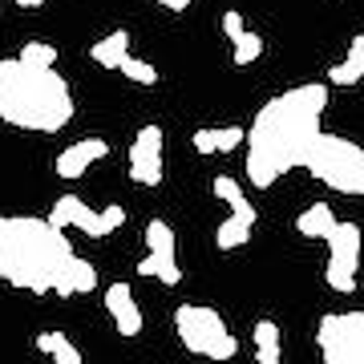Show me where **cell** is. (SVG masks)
<instances>
[{
	"instance_id": "4316f807",
	"label": "cell",
	"mask_w": 364,
	"mask_h": 364,
	"mask_svg": "<svg viewBox=\"0 0 364 364\" xmlns=\"http://www.w3.org/2000/svg\"><path fill=\"white\" fill-rule=\"evenodd\" d=\"M162 9H170V13H186L191 9V0H158Z\"/></svg>"
},
{
	"instance_id": "44dd1931",
	"label": "cell",
	"mask_w": 364,
	"mask_h": 364,
	"mask_svg": "<svg viewBox=\"0 0 364 364\" xmlns=\"http://www.w3.org/2000/svg\"><path fill=\"white\" fill-rule=\"evenodd\" d=\"M247 239H251V223L227 215V219L219 223V231H215V247H219V251H235V247H243Z\"/></svg>"
},
{
	"instance_id": "7a4b0ae2",
	"label": "cell",
	"mask_w": 364,
	"mask_h": 364,
	"mask_svg": "<svg viewBox=\"0 0 364 364\" xmlns=\"http://www.w3.org/2000/svg\"><path fill=\"white\" fill-rule=\"evenodd\" d=\"M77 251L61 227L37 215H0V279L4 284L45 296L57 287L61 267Z\"/></svg>"
},
{
	"instance_id": "cb8c5ba5",
	"label": "cell",
	"mask_w": 364,
	"mask_h": 364,
	"mask_svg": "<svg viewBox=\"0 0 364 364\" xmlns=\"http://www.w3.org/2000/svg\"><path fill=\"white\" fill-rule=\"evenodd\" d=\"M21 61H28V65H57V49L45 45V41H28L21 49Z\"/></svg>"
},
{
	"instance_id": "83f0119b",
	"label": "cell",
	"mask_w": 364,
	"mask_h": 364,
	"mask_svg": "<svg viewBox=\"0 0 364 364\" xmlns=\"http://www.w3.org/2000/svg\"><path fill=\"white\" fill-rule=\"evenodd\" d=\"M16 9H41V4H45V0H13Z\"/></svg>"
},
{
	"instance_id": "4fadbf2b",
	"label": "cell",
	"mask_w": 364,
	"mask_h": 364,
	"mask_svg": "<svg viewBox=\"0 0 364 364\" xmlns=\"http://www.w3.org/2000/svg\"><path fill=\"white\" fill-rule=\"evenodd\" d=\"M247 142V130H239V126H223V130H195L191 146H195L198 154H231L235 146Z\"/></svg>"
},
{
	"instance_id": "484cf974",
	"label": "cell",
	"mask_w": 364,
	"mask_h": 364,
	"mask_svg": "<svg viewBox=\"0 0 364 364\" xmlns=\"http://www.w3.org/2000/svg\"><path fill=\"white\" fill-rule=\"evenodd\" d=\"M102 223H105V235H109V231H117V227L126 223V207H117V203L102 207Z\"/></svg>"
},
{
	"instance_id": "8fae6325",
	"label": "cell",
	"mask_w": 364,
	"mask_h": 364,
	"mask_svg": "<svg viewBox=\"0 0 364 364\" xmlns=\"http://www.w3.org/2000/svg\"><path fill=\"white\" fill-rule=\"evenodd\" d=\"M105 154H109V146H105L102 138H85V142H77V146H65V150L57 154L53 166H57L61 178H81V174H85L97 158H105Z\"/></svg>"
},
{
	"instance_id": "603a6c76",
	"label": "cell",
	"mask_w": 364,
	"mask_h": 364,
	"mask_svg": "<svg viewBox=\"0 0 364 364\" xmlns=\"http://www.w3.org/2000/svg\"><path fill=\"white\" fill-rule=\"evenodd\" d=\"M231 45H235V65H251V61L263 53V37H259V33H243V37L231 41Z\"/></svg>"
},
{
	"instance_id": "6da1fadb",
	"label": "cell",
	"mask_w": 364,
	"mask_h": 364,
	"mask_svg": "<svg viewBox=\"0 0 364 364\" xmlns=\"http://www.w3.org/2000/svg\"><path fill=\"white\" fill-rule=\"evenodd\" d=\"M328 109V81H308L296 90L279 93L259 105V114L247 130V182L251 186H275L287 170L308 162L316 134L324 130Z\"/></svg>"
},
{
	"instance_id": "ba28073f",
	"label": "cell",
	"mask_w": 364,
	"mask_h": 364,
	"mask_svg": "<svg viewBox=\"0 0 364 364\" xmlns=\"http://www.w3.org/2000/svg\"><path fill=\"white\" fill-rule=\"evenodd\" d=\"M49 223L53 227H77V231H85L90 239H105V223H102V210H93L85 198L77 195H61L57 203H53L49 210Z\"/></svg>"
},
{
	"instance_id": "ffe728a7",
	"label": "cell",
	"mask_w": 364,
	"mask_h": 364,
	"mask_svg": "<svg viewBox=\"0 0 364 364\" xmlns=\"http://www.w3.org/2000/svg\"><path fill=\"white\" fill-rule=\"evenodd\" d=\"M251 340H255L259 364H279V324H275V320H255Z\"/></svg>"
},
{
	"instance_id": "8992f818",
	"label": "cell",
	"mask_w": 364,
	"mask_h": 364,
	"mask_svg": "<svg viewBox=\"0 0 364 364\" xmlns=\"http://www.w3.org/2000/svg\"><path fill=\"white\" fill-rule=\"evenodd\" d=\"M324 364H364V312H328L316 328Z\"/></svg>"
},
{
	"instance_id": "d6986e66",
	"label": "cell",
	"mask_w": 364,
	"mask_h": 364,
	"mask_svg": "<svg viewBox=\"0 0 364 364\" xmlns=\"http://www.w3.org/2000/svg\"><path fill=\"white\" fill-rule=\"evenodd\" d=\"M332 227H336V215H332L328 203H312L308 210H299V219H296V231L304 239H328Z\"/></svg>"
},
{
	"instance_id": "7c38bea8",
	"label": "cell",
	"mask_w": 364,
	"mask_h": 364,
	"mask_svg": "<svg viewBox=\"0 0 364 364\" xmlns=\"http://www.w3.org/2000/svg\"><path fill=\"white\" fill-rule=\"evenodd\" d=\"M97 287V267H93L90 259H81V255H73V259L61 267V279H57V296H85V291H93Z\"/></svg>"
},
{
	"instance_id": "5bb4252c",
	"label": "cell",
	"mask_w": 364,
	"mask_h": 364,
	"mask_svg": "<svg viewBox=\"0 0 364 364\" xmlns=\"http://www.w3.org/2000/svg\"><path fill=\"white\" fill-rule=\"evenodd\" d=\"M210 191H215V198H223L227 207H231V215L235 219H243V223H251L255 227V219H259V210L251 207L247 198H243V186L231 178V174H215V182H210Z\"/></svg>"
},
{
	"instance_id": "277c9868",
	"label": "cell",
	"mask_w": 364,
	"mask_h": 364,
	"mask_svg": "<svg viewBox=\"0 0 364 364\" xmlns=\"http://www.w3.org/2000/svg\"><path fill=\"white\" fill-rule=\"evenodd\" d=\"M304 166L312 170V178H320L324 186H332L340 195H360L364 198V146H356L352 138H344V134L320 130Z\"/></svg>"
},
{
	"instance_id": "7402d4cb",
	"label": "cell",
	"mask_w": 364,
	"mask_h": 364,
	"mask_svg": "<svg viewBox=\"0 0 364 364\" xmlns=\"http://www.w3.org/2000/svg\"><path fill=\"white\" fill-rule=\"evenodd\" d=\"M117 69H122V73H126L134 85H154V81H158V69L150 65V61H138V57H130V53H126V61H122Z\"/></svg>"
},
{
	"instance_id": "9c48e42d",
	"label": "cell",
	"mask_w": 364,
	"mask_h": 364,
	"mask_svg": "<svg viewBox=\"0 0 364 364\" xmlns=\"http://www.w3.org/2000/svg\"><path fill=\"white\" fill-rule=\"evenodd\" d=\"M105 308H109V316H114V328L122 340H134L138 332H142V308H138V299H134L130 284H109L105 287Z\"/></svg>"
},
{
	"instance_id": "ac0fdd59",
	"label": "cell",
	"mask_w": 364,
	"mask_h": 364,
	"mask_svg": "<svg viewBox=\"0 0 364 364\" xmlns=\"http://www.w3.org/2000/svg\"><path fill=\"white\" fill-rule=\"evenodd\" d=\"M126 53H130V33H126V28H114L109 37H102L97 45H93L90 57L102 69H117L122 61H126Z\"/></svg>"
},
{
	"instance_id": "52a82bcc",
	"label": "cell",
	"mask_w": 364,
	"mask_h": 364,
	"mask_svg": "<svg viewBox=\"0 0 364 364\" xmlns=\"http://www.w3.org/2000/svg\"><path fill=\"white\" fill-rule=\"evenodd\" d=\"M130 178L138 186L162 182V126H142L130 142Z\"/></svg>"
},
{
	"instance_id": "e0dca14e",
	"label": "cell",
	"mask_w": 364,
	"mask_h": 364,
	"mask_svg": "<svg viewBox=\"0 0 364 364\" xmlns=\"http://www.w3.org/2000/svg\"><path fill=\"white\" fill-rule=\"evenodd\" d=\"M364 77V33H356L348 45V57L340 61V65L328 69V81L332 85H356V81Z\"/></svg>"
},
{
	"instance_id": "5b68a950",
	"label": "cell",
	"mask_w": 364,
	"mask_h": 364,
	"mask_svg": "<svg viewBox=\"0 0 364 364\" xmlns=\"http://www.w3.org/2000/svg\"><path fill=\"white\" fill-rule=\"evenodd\" d=\"M174 332H178L182 348L207 356V360H231L239 352V340L231 336V328L223 324V316L215 308H198V304H182L174 312Z\"/></svg>"
},
{
	"instance_id": "9a60e30c",
	"label": "cell",
	"mask_w": 364,
	"mask_h": 364,
	"mask_svg": "<svg viewBox=\"0 0 364 364\" xmlns=\"http://www.w3.org/2000/svg\"><path fill=\"white\" fill-rule=\"evenodd\" d=\"M33 348L53 356V364H85L81 348L65 336V332H41V336H33Z\"/></svg>"
},
{
	"instance_id": "30bf717a",
	"label": "cell",
	"mask_w": 364,
	"mask_h": 364,
	"mask_svg": "<svg viewBox=\"0 0 364 364\" xmlns=\"http://www.w3.org/2000/svg\"><path fill=\"white\" fill-rule=\"evenodd\" d=\"M328 263H336V267H344V272H360V227L356 223H340L328 231Z\"/></svg>"
},
{
	"instance_id": "3957f363",
	"label": "cell",
	"mask_w": 364,
	"mask_h": 364,
	"mask_svg": "<svg viewBox=\"0 0 364 364\" xmlns=\"http://www.w3.org/2000/svg\"><path fill=\"white\" fill-rule=\"evenodd\" d=\"M0 122L33 134H57L73 122V90L53 65L21 57L0 61Z\"/></svg>"
},
{
	"instance_id": "2e32d148",
	"label": "cell",
	"mask_w": 364,
	"mask_h": 364,
	"mask_svg": "<svg viewBox=\"0 0 364 364\" xmlns=\"http://www.w3.org/2000/svg\"><path fill=\"white\" fill-rule=\"evenodd\" d=\"M138 275H150V279H162L166 287H178L182 284L178 255H170V251H146V259L138 263Z\"/></svg>"
},
{
	"instance_id": "d4e9b609",
	"label": "cell",
	"mask_w": 364,
	"mask_h": 364,
	"mask_svg": "<svg viewBox=\"0 0 364 364\" xmlns=\"http://www.w3.org/2000/svg\"><path fill=\"white\" fill-rule=\"evenodd\" d=\"M223 33H227V41H239L243 33H247V28H243V16L235 13V9H227V13H223Z\"/></svg>"
}]
</instances>
